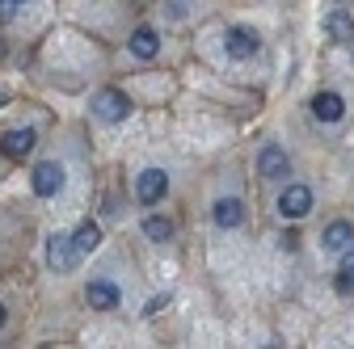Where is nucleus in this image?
Returning <instances> with one entry per match:
<instances>
[{"label": "nucleus", "mask_w": 354, "mask_h": 349, "mask_svg": "<svg viewBox=\"0 0 354 349\" xmlns=\"http://www.w3.org/2000/svg\"><path fill=\"white\" fill-rule=\"evenodd\" d=\"M38 143V130L34 126H5L0 130V152H5L9 160H26Z\"/></svg>", "instance_id": "1"}, {"label": "nucleus", "mask_w": 354, "mask_h": 349, "mask_svg": "<svg viewBox=\"0 0 354 349\" xmlns=\"http://www.w3.org/2000/svg\"><path fill=\"white\" fill-rule=\"evenodd\" d=\"M30 190H34L38 198H55V194L64 190V164H59V160H42V164L30 172Z\"/></svg>", "instance_id": "2"}, {"label": "nucleus", "mask_w": 354, "mask_h": 349, "mask_svg": "<svg viewBox=\"0 0 354 349\" xmlns=\"http://www.w3.org/2000/svg\"><path fill=\"white\" fill-rule=\"evenodd\" d=\"M308 210H313V190H308L304 181H291L279 194V215H283V219H304Z\"/></svg>", "instance_id": "3"}, {"label": "nucleus", "mask_w": 354, "mask_h": 349, "mask_svg": "<svg viewBox=\"0 0 354 349\" xmlns=\"http://www.w3.org/2000/svg\"><path fill=\"white\" fill-rule=\"evenodd\" d=\"M47 261H51V270H55V274H72V270H76V261H80V252H76L72 236L55 232V236L47 240Z\"/></svg>", "instance_id": "4"}, {"label": "nucleus", "mask_w": 354, "mask_h": 349, "mask_svg": "<svg viewBox=\"0 0 354 349\" xmlns=\"http://www.w3.org/2000/svg\"><path fill=\"white\" fill-rule=\"evenodd\" d=\"M93 114H97L102 122H122V118L131 114V97H127L122 89H102V93L93 97Z\"/></svg>", "instance_id": "5"}, {"label": "nucleus", "mask_w": 354, "mask_h": 349, "mask_svg": "<svg viewBox=\"0 0 354 349\" xmlns=\"http://www.w3.org/2000/svg\"><path fill=\"white\" fill-rule=\"evenodd\" d=\"M257 172L266 181H283V177H291V160H287V152L279 148V143H266L261 152H257Z\"/></svg>", "instance_id": "6"}, {"label": "nucleus", "mask_w": 354, "mask_h": 349, "mask_svg": "<svg viewBox=\"0 0 354 349\" xmlns=\"http://www.w3.org/2000/svg\"><path fill=\"white\" fill-rule=\"evenodd\" d=\"M165 194H169V172H165V168H144L140 181H136V198H140L144 206H156Z\"/></svg>", "instance_id": "7"}, {"label": "nucleus", "mask_w": 354, "mask_h": 349, "mask_svg": "<svg viewBox=\"0 0 354 349\" xmlns=\"http://www.w3.org/2000/svg\"><path fill=\"white\" fill-rule=\"evenodd\" d=\"M224 51H228L232 59H253V55L261 51V38H257L249 26H232V30L224 34Z\"/></svg>", "instance_id": "8"}, {"label": "nucleus", "mask_w": 354, "mask_h": 349, "mask_svg": "<svg viewBox=\"0 0 354 349\" xmlns=\"http://www.w3.org/2000/svg\"><path fill=\"white\" fill-rule=\"evenodd\" d=\"M84 299H88V308H97V312H114L118 303H122V290L110 278H93V282L84 286Z\"/></svg>", "instance_id": "9"}, {"label": "nucleus", "mask_w": 354, "mask_h": 349, "mask_svg": "<svg viewBox=\"0 0 354 349\" xmlns=\"http://www.w3.org/2000/svg\"><path fill=\"white\" fill-rule=\"evenodd\" d=\"M313 118L325 122V126L342 122V118H346V101H342V93H317V97H313Z\"/></svg>", "instance_id": "10"}, {"label": "nucleus", "mask_w": 354, "mask_h": 349, "mask_svg": "<svg viewBox=\"0 0 354 349\" xmlns=\"http://www.w3.org/2000/svg\"><path fill=\"white\" fill-rule=\"evenodd\" d=\"M127 51L136 55V59H156V51H160V34H156L152 26H140L136 34L127 38Z\"/></svg>", "instance_id": "11"}, {"label": "nucleus", "mask_w": 354, "mask_h": 349, "mask_svg": "<svg viewBox=\"0 0 354 349\" xmlns=\"http://www.w3.org/2000/svg\"><path fill=\"white\" fill-rule=\"evenodd\" d=\"M354 244V228L346 223V219H337V223H329L325 232H321V248L325 252H346Z\"/></svg>", "instance_id": "12"}, {"label": "nucleus", "mask_w": 354, "mask_h": 349, "mask_svg": "<svg viewBox=\"0 0 354 349\" xmlns=\"http://www.w3.org/2000/svg\"><path fill=\"white\" fill-rule=\"evenodd\" d=\"M211 219H215L219 228H241V223H245V206H241V198H219L215 210H211Z\"/></svg>", "instance_id": "13"}, {"label": "nucleus", "mask_w": 354, "mask_h": 349, "mask_svg": "<svg viewBox=\"0 0 354 349\" xmlns=\"http://www.w3.org/2000/svg\"><path fill=\"white\" fill-rule=\"evenodd\" d=\"M325 38H333V42H350L354 38V17L350 13H325Z\"/></svg>", "instance_id": "14"}, {"label": "nucleus", "mask_w": 354, "mask_h": 349, "mask_svg": "<svg viewBox=\"0 0 354 349\" xmlns=\"http://www.w3.org/2000/svg\"><path fill=\"white\" fill-rule=\"evenodd\" d=\"M72 244H76V252H93V248L102 244V228H97L93 219H84V223L76 228V236H72Z\"/></svg>", "instance_id": "15"}, {"label": "nucleus", "mask_w": 354, "mask_h": 349, "mask_svg": "<svg viewBox=\"0 0 354 349\" xmlns=\"http://www.w3.org/2000/svg\"><path fill=\"white\" fill-rule=\"evenodd\" d=\"M144 236L165 244V240H173V223L165 219V215H144Z\"/></svg>", "instance_id": "16"}, {"label": "nucleus", "mask_w": 354, "mask_h": 349, "mask_svg": "<svg viewBox=\"0 0 354 349\" xmlns=\"http://www.w3.org/2000/svg\"><path fill=\"white\" fill-rule=\"evenodd\" d=\"M337 290L342 295H350L354 290V244L342 252V270H337Z\"/></svg>", "instance_id": "17"}, {"label": "nucleus", "mask_w": 354, "mask_h": 349, "mask_svg": "<svg viewBox=\"0 0 354 349\" xmlns=\"http://www.w3.org/2000/svg\"><path fill=\"white\" fill-rule=\"evenodd\" d=\"M17 17V0H0V26H9Z\"/></svg>", "instance_id": "18"}, {"label": "nucleus", "mask_w": 354, "mask_h": 349, "mask_svg": "<svg viewBox=\"0 0 354 349\" xmlns=\"http://www.w3.org/2000/svg\"><path fill=\"white\" fill-rule=\"evenodd\" d=\"M5 320H9V312H5V303H0V328H5Z\"/></svg>", "instance_id": "19"}, {"label": "nucleus", "mask_w": 354, "mask_h": 349, "mask_svg": "<svg viewBox=\"0 0 354 349\" xmlns=\"http://www.w3.org/2000/svg\"><path fill=\"white\" fill-rule=\"evenodd\" d=\"M5 101H9V89H0V106H5Z\"/></svg>", "instance_id": "20"}, {"label": "nucleus", "mask_w": 354, "mask_h": 349, "mask_svg": "<svg viewBox=\"0 0 354 349\" xmlns=\"http://www.w3.org/2000/svg\"><path fill=\"white\" fill-rule=\"evenodd\" d=\"M0 55H5V47H0Z\"/></svg>", "instance_id": "21"}, {"label": "nucleus", "mask_w": 354, "mask_h": 349, "mask_svg": "<svg viewBox=\"0 0 354 349\" xmlns=\"http://www.w3.org/2000/svg\"><path fill=\"white\" fill-rule=\"evenodd\" d=\"M17 5H26V0H17Z\"/></svg>", "instance_id": "22"}]
</instances>
